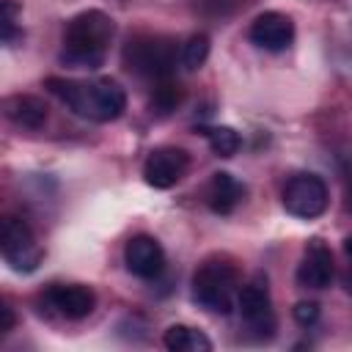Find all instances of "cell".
<instances>
[{
    "label": "cell",
    "mask_w": 352,
    "mask_h": 352,
    "mask_svg": "<svg viewBox=\"0 0 352 352\" xmlns=\"http://www.w3.org/2000/svg\"><path fill=\"white\" fill-rule=\"evenodd\" d=\"M72 113H77L80 118L96 121V124H107L116 121L124 110H126V94L124 88L110 80V77H99V80H66V77H47L44 82Z\"/></svg>",
    "instance_id": "6da1fadb"
},
{
    "label": "cell",
    "mask_w": 352,
    "mask_h": 352,
    "mask_svg": "<svg viewBox=\"0 0 352 352\" xmlns=\"http://www.w3.org/2000/svg\"><path fill=\"white\" fill-rule=\"evenodd\" d=\"M113 33H116V25L104 11L99 8L80 11L63 28L60 63L72 69H99L104 63Z\"/></svg>",
    "instance_id": "7a4b0ae2"
},
{
    "label": "cell",
    "mask_w": 352,
    "mask_h": 352,
    "mask_svg": "<svg viewBox=\"0 0 352 352\" xmlns=\"http://www.w3.org/2000/svg\"><path fill=\"white\" fill-rule=\"evenodd\" d=\"M239 294L236 267L226 258H206L192 275V300L209 314H231Z\"/></svg>",
    "instance_id": "3957f363"
},
{
    "label": "cell",
    "mask_w": 352,
    "mask_h": 352,
    "mask_svg": "<svg viewBox=\"0 0 352 352\" xmlns=\"http://www.w3.org/2000/svg\"><path fill=\"white\" fill-rule=\"evenodd\" d=\"M124 66L148 80H165L176 69V44L168 36H135L124 44Z\"/></svg>",
    "instance_id": "277c9868"
},
{
    "label": "cell",
    "mask_w": 352,
    "mask_h": 352,
    "mask_svg": "<svg viewBox=\"0 0 352 352\" xmlns=\"http://www.w3.org/2000/svg\"><path fill=\"white\" fill-rule=\"evenodd\" d=\"M0 253H3L6 264L11 270H16V272H33L41 264V258H44V250L36 242L33 228L22 217H16V214L3 217V226H0Z\"/></svg>",
    "instance_id": "5b68a950"
},
{
    "label": "cell",
    "mask_w": 352,
    "mask_h": 352,
    "mask_svg": "<svg viewBox=\"0 0 352 352\" xmlns=\"http://www.w3.org/2000/svg\"><path fill=\"white\" fill-rule=\"evenodd\" d=\"M283 209L300 220H314L327 209V184L316 173H294L283 187Z\"/></svg>",
    "instance_id": "8992f818"
},
{
    "label": "cell",
    "mask_w": 352,
    "mask_h": 352,
    "mask_svg": "<svg viewBox=\"0 0 352 352\" xmlns=\"http://www.w3.org/2000/svg\"><path fill=\"white\" fill-rule=\"evenodd\" d=\"M236 308L248 330L256 333L258 338H270L275 333V311H272V300L264 278H253L245 286H239Z\"/></svg>",
    "instance_id": "52a82bcc"
},
{
    "label": "cell",
    "mask_w": 352,
    "mask_h": 352,
    "mask_svg": "<svg viewBox=\"0 0 352 352\" xmlns=\"http://www.w3.org/2000/svg\"><path fill=\"white\" fill-rule=\"evenodd\" d=\"M190 168V154L179 146H157L143 162V179L154 190H168L182 182Z\"/></svg>",
    "instance_id": "ba28073f"
},
{
    "label": "cell",
    "mask_w": 352,
    "mask_h": 352,
    "mask_svg": "<svg viewBox=\"0 0 352 352\" xmlns=\"http://www.w3.org/2000/svg\"><path fill=\"white\" fill-rule=\"evenodd\" d=\"M248 38L267 52H283L294 41V22L280 11H264L250 22Z\"/></svg>",
    "instance_id": "9c48e42d"
},
{
    "label": "cell",
    "mask_w": 352,
    "mask_h": 352,
    "mask_svg": "<svg viewBox=\"0 0 352 352\" xmlns=\"http://www.w3.org/2000/svg\"><path fill=\"white\" fill-rule=\"evenodd\" d=\"M124 264L135 278L154 280L165 270V250L162 245L148 234H135L124 245Z\"/></svg>",
    "instance_id": "30bf717a"
},
{
    "label": "cell",
    "mask_w": 352,
    "mask_h": 352,
    "mask_svg": "<svg viewBox=\"0 0 352 352\" xmlns=\"http://www.w3.org/2000/svg\"><path fill=\"white\" fill-rule=\"evenodd\" d=\"M333 272H336L333 253L324 245V239H319V236L308 239L302 261L297 264V272H294L297 286H302V289H327L330 280H333Z\"/></svg>",
    "instance_id": "8fae6325"
},
{
    "label": "cell",
    "mask_w": 352,
    "mask_h": 352,
    "mask_svg": "<svg viewBox=\"0 0 352 352\" xmlns=\"http://www.w3.org/2000/svg\"><path fill=\"white\" fill-rule=\"evenodd\" d=\"M44 297L66 319H85L96 305V294L82 283H55Z\"/></svg>",
    "instance_id": "7c38bea8"
},
{
    "label": "cell",
    "mask_w": 352,
    "mask_h": 352,
    "mask_svg": "<svg viewBox=\"0 0 352 352\" xmlns=\"http://www.w3.org/2000/svg\"><path fill=\"white\" fill-rule=\"evenodd\" d=\"M3 113L11 124L22 129H41L47 121V104L30 94H14L3 99Z\"/></svg>",
    "instance_id": "4fadbf2b"
},
{
    "label": "cell",
    "mask_w": 352,
    "mask_h": 352,
    "mask_svg": "<svg viewBox=\"0 0 352 352\" xmlns=\"http://www.w3.org/2000/svg\"><path fill=\"white\" fill-rule=\"evenodd\" d=\"M245 195V187L226 170H217L212 173L209 184H206V206L214 212V214H231L239 201Z\"/></svg>",
    "instance_id": "5bb4252c"
},
{
    "label": "cell",
    "mask_w": 352,
    "mask_h": 352,
    "mask_svg": "<svg viewBox=\"0 0 352 352\" xmlns=\"http://www.w3.org/2000/svg\"><path fill=\"white\" fill-rule=\"evenodd\" d=\"M162 344L170 352H209L212 349V341L190 324H170L162 336Z\"/></svg>",
    "instance_id": "9a60e30c"
},
{
    "label": "cell",
    "mask_w": 352,
    "mask_h": 352,
    "mask_svg": "<svg viewBox=\"0 0 352 352\" xmlns=\"http://www.w3.org/2000/svg\"><path fill=\"white\" fill-rule=\"evenodd\" d=\"M182 96H184L182 85L173 82L170 77H165V80H157L154 94H151V99H148V107H151V113H157V116H168V113H173V110L182 104Z\"/></svg>",
    "instance_id": "2e32d148"
},
{
    "label": "cell",
    "mask_w": 352,
    "mask_h": 352,
    "mask_svg": "<svg viewBox=\"0 0 352 352\" xmlns=\"http://www.w3.org/2000/svg\"><path fill=\"white\" fill-rule=\"evenodd\" d=\"M206 140H209V148L217 154V157H234L242 146V138L234 126H206L204 129Z\"/></svg>",
    "instance_id": "e0dca14e"
},
{
    "label": "cell",
    "mask_w": 352,
    "mask_h": 352,
    "mask_svg": "<svg viewBox=\"0 0 352 352\" xmlns=\"http://www.w3.org/2000/svg\"><path fill=\"white\" fill-rule=\"evenodd\" d=\"M206 58H209V36H206V33H195V36H190L187 44H184L182 52H179L182 66L190 69V72L201 69V66L206 63Z\"/></svg>",
    "instance_id": "ac0fdd59"
},
{
    "label": "cell",
    "mask_w": 352,
    "mask_h": 352,
    "mask_svg": "<svg viewBox=\"0 0 352 352\" xmlns=\"http://www.w3.org/2000/svg\"><path fill=\"white\" fill-rule=\"evenodd\" d=\"M245 0H198V8H201V14H206V16H228V14H234L239 6H242Z\"/></svg>",
    "instance_id": "d6986e66"
},
{
    "label": "cell",
    "mask_w": 352,
    "mask_h": 352,
    "mask_svg": "<svg viewBox=\"0 0 352 352\" xmlns=\"http://www.w3.org/2000/svg\"><path fill=\"white\" fill-rule=\"evenodd\" d=\"M16 11L19 6L14 0H3V41L6 44H14L16 38Z\"/></svg>",
    "instance_id": "ffe728a7"
},
{
    "label": "cell",
    "mask_w": 352,
    "mask_h": 352,
    "mask_svg": "<svg viewBox=\"0 0 352 352\" xmlns=\"http://www.w3.org/2000/svg\"><path fill=\"white\" fill-rule=\"evenodd\" d=\"M338 173H341V184H344V201L346 209L352 212V151L338 157Z\"/></svg>",
    "instance_id": "44dd1931"
},
{
    "label": "cell",
    "mask_w": 352,
    "mask_h": 352,
    "mask_svg": "<svg viewBox=\"0 0 352 352\" xmlns=\"http://www.w3.org/2000/svg\"><path fill=\"white\" fill-rule=\"evenodd\" d=\"M292 314H294V322H297V324L311 327V324L319 319V305L311 302V300H302V302H297V305L292 308Z\"/></svg>",
    "instance_id": "7402d4cb"
},
{
    "label": "cell",
    "mask_w": 352,
    "mask_h": 352,
    "mask_svg": "<svg viewBox=\"0 0 352 352\" xmlns=\"http://www.w3.org/2000/svg\"><path fill=\"white\" fill-rule=\"evenodd\" d=\"M0 314H3V324H0V333L6 336V333H11V330H14V324H16V316H14V308H11L8 302H3Z\"/></svg>",
    "instance_id": "603a6c76"
},
{
    "label": "cell",
    "mask_w": 352,
    "mask_h": 352,
    "mask_svg": "<svg viewBox=\"0 0 352 352\" xmlns=\"http://www.w3.org/2000/svg\"><path fill=\"white\" fill-rule=\"evenodd\" d=\"M344 286H346V292L352 294V264H349V270H346V275H344Z\"/></svg>",
    "instance_id": "cb8c5ba5"
},
{
    "label": "cell",
    "mask_w": 352,
    "mask_h": 352,
    "mask_svg": "<svg viewBox=\"0 0 352 352\" xmlns=\"http://www.w3.org/2000/svg\"><path fill=\"white\" fill-rule=\"evenodd\" d=\"M344 253H346V256H349V261H352V236H346V239H344Z\"/></svg>",
    "instance_id": "d4e9b609"
}]
</instances>
